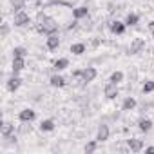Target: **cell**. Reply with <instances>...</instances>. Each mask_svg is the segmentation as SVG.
Here are the masks:
<instances>
[{"mask_svg": "<svg viewBox=\"0 0 154 154\" xmlns=\"http://www.w3.org/2000/svg\"><path fill=\"white\" fill-rule=\"evenodd\" d=\"M138 127H140V131H143V132H149V131L152 129V120H149V118H143V120H140Z\"/></svg>", "mask_w": 154, "mask_h": 154, "instance_id": "2e32d148", "label": "cell"}, {"mask_svg": "<svg viewBox=\"0 0 154 154\" xmlns=\"http://www.w3.org/2000/svg\"><path fill=\"white\" fill-rule=\"evenodd\" d=\"M94 150H96V141H89V143L85 145V152L91 154V152H94Z\"/></svg>", "mask_w": 154, "mask_h": 154, "instance_id": "484cf974", "label": "cell"}, {"mask_svg": "<svg viewBox=\"0 0 154 154\" xmlns=\"http://www.w3.org/2000/svg\"><path fill=\"white\" fill-rule=\"evenodd\" d=\"M107 138H109V127H107V125H100L96 140H98V141H105Z\"/></svg>", "mask_w": 154, "mask_h": 154, "instance_id": "5bb4252c", "label": "cell"}, {"mask_svg": "<svg viewBox=\"0 0 154 154\" xmlns=\"http://www.w3.org/2000/svg\"><path fill=\"white\" fill-rule=\"evenodd\" d=\"M111 31H112L114 35H123V33H125V24L114 20V22H111Z\"/></svg>", "mask_w": 154, "mask_h": 154, "instance_id": "8fae6325", "label": "cell"}, {"mask_svg": "<svg viewBox=\"0 0 154 154\" xmlns=\"http://www.w3.org/2000/svg\"><path fill=\"white\" fill-rule=\"evenodd\" d=\"M13 131H15V127H13L9 122L2 123V136H4V138H11V136H13Z\"/></svg>", "mask_w": 154, "mask_h": 154, "instance_id": "e0dca14e", "label": "cell"}, {"mask_svg": "<svg viewBox=\"0 0 154 154\" xmlns=\"http://www.w3.org/2000/svg\"><path fill=\"white\" fill-rule=\"evenodd\" d=\"M145 152H149V154H154V147H147V149H145Z\"/></svg>", "mask_w": 154, "mask_h": 154, "instance_id": "f1b7e54d", "label": "cell"}, {"mask_svg": "<svg viewBox=\"0 0 154 154\" xmlns=\"http://www.w3.org/2000/svg\"><path fill=\"white\" fill-rule=\"evenodd\" d=\"M8 33H9V26H8V24H4V26H2V36H6Z\"/></svg>", "mask_w": 154, "mask_h": 154, "instance_id": "4316f807", "label": "cell"}, {"mask_svg": "<svg viewBox=\"0 0 154 154\" xmlns=\"http://www.w3.org/2000/svg\"><path fill=\"white\" fill-rule=\"evenodd\" d=\"M143 45H145V42H143V38H134V40L131 42V47H129V51H131V54H136V53H140V51L143 49Z\"/></svg>", "mask_w": 154, "mask_h": 154, "instance_id": "5b68a950", "label": "cell"}, {"mask_svg": "<svg viewBox=\"0 0 154 154\" xmlns=\"http://www.w3.org/2000/svg\"><path fill=\"white\" fill-rule=\"evenodd\" d=\"M31 2H33V0H31Z\"/></svg>", "mask_w": 154, "mask_h": 154, "instance_id": "4dcf8cb0", "label": "cell"}, {"mask_svg": "<svg viewBox=\"0 0 154 154\" xmlns=\"http://www.w3.org/2000/svg\"><path fill=\"white\" fill-rule=\"evenodd\" d=\"M24 67H26V62H24V58H20V56H13V63H11V69H13V72L17 74V72H20Z\"/></svg>", "mask_w": 154, "mask_h": 154, "instance_id": "8992f818", "label": "cell"}, {"mask_svg": "<svg viewBox=\"0 0 154 154\" xmlns=\"http://www.w3.org/2000/svg\"><path fill=\"white\" fill-rule=\"evenodd\" d=\"M49 82H51V85H53V87H63V85H65V80L62 78L60 74H53Z\"/></svg>", "mask_w": 154, "mask_h": 154, "instance_id": "9a60e30c", "label": "cell"}, {"mask_svg": "<svg viewBox=\"0 0 154 154\" xmlns=\"http://www.w3.org/2000/svg\"><path fill=\"white\" fill-rule=\"evenodd\" d=\"M152 91H154V82H152V80L145 82V84H143V93H152Z\"/></svg>", "mask_w": 154, "mask_h": 154, "instance_id": "d4e9b609", "label": "cell"}, {"mask_svg": "<svg viewBox=\"0 0 154 154\" xmlns=\"http://www.w3.org/2000/svg\"><path fill=\"white\" fill-rule=\"evenodd\" d=\"M38 31L44 33V35H54L58 31V22L44 13L38 15Z\"/></svg>", "mask_w": 154, "mask_h": 154, "instance_id": "6da1fadb", "label": "cell"}, {"mask_svg": "<svg viewBox=\"0 0 154 154\" xmlns=\"http://www.w3.org/2000/svg\"><path fill=\"white\" fill-rule=\"evenodd\" d=\"M82 72H84V71H74L72 76H74V78H78V76H82Z\"/></svg>", "mask_w": 154, "mask_h": 154, "instance_id": "83f0119b", "label": "cell"}, {"mask_svg": "<svg viewBox=\"0 0 154 154\" xmlns=\"http://www.w3.org/2000/svg\"><path fill=\"white\" fill-rule=\"evenodd\" d=\"M67 65H69V60H67V58H58V60L53 63V69H54V71H63V69H67Z\"/></svg>", "mask_w": 154, "mask_h": 154, "instance_id": "4fadbf2b", "label": "cell"}, {"mask_svg": "<svg viewBox=\"0 0 154 154\" xmlns=\"http://www.w3.org/2000/svg\"><path fill=\"white\" fill-rule=\"evenodd\" d=\"M149 29H150V31H152V35H154V22H150V24H149Z\"/></svg>", "mask_w": 154, "mask_h": 154, "instance_id": "f546056e", "label": "cell"}, {"mask_svg": "<svg viewBox=\"0 0 154 154\" xmlns=\"http://www.w3.org/2000/svg\"><path fill=\"white\" fill-rule=\"evenodd\" d=\"M122 80H123V72H122V71H116V72L111 74V80H109V82H112V84H120Z\"/></svg>", "mask_w": 154, "mask_h": 154, "instance_id": "ffe728a7", "label": "cell"}, {"mask_svg": "<svg viewBox=\"0 0 154 154\" xmlns=\"http://www.w3.org/2000/svg\"><path fill=\"white\" fill-rule=\"evenodd\" d=\"M45 45H47V49L54 51V49H58V45H60V38H58L56 35H49V36H47V42H45Z\"/></svg>", "mask_w": 154, "mask_h": 154, "instance_id": "30bf717a", "label": "cell"}, {"mask_svg": "<svg viewBox=\"0 0 154 154\" xmlns=\"http://www.w3.org/2000/svg\"><path fill=\"white\" fill-rule=\"evenodd\" d=\"M138 15H134V13H129L127 15V20H125V26H136L138 24Z\"/></svg>", "mask_w": 154, "mask_h": 154, "instance_id": "44dd1931", "label": "cell"}, {"mask_svg": "<svg viewBox=\"0 0 154 154\" xmlns=\"http://www.w3.org/2000/svg\"><path fill=\"white\" fill-rule=\"evenodd\" d=\"M18 118H20V122L27 123V122H33V120L36 118V112H35L33 109H24V111H20Z\"/></svg>", "mask_w": 154, "mask_h": 154, "instance_id": "277c9868", "label": "cell"}, {"mask_svg": "<svg viewBox=\"0 0 154 154\" xmlns=\"http://www.w3.org/2000/svg\"><path fill=\"white\" fill-rule=\"evenodd\" d=\"M40 129L45 131V132H47V131H53V129H54V122H53V120H44V122L40 123Z\"/></svg>", "mask_w": 154, "mask_h": 154, "instance_id": "d6986e66", "label": "cell"}, {"mask_svg": "<svg viewBox=\"0 0 154 154\" xmlns=\"http://www.w3.org/2000/svg\"><path fill=\"white\" fill-rule=\"evenodd\" d=\"M103 94H105V98H109V100H114L116 96H118V87H116V84H107L105 85V89H103Z\"/></svg>", "mask_w": 154, "mask_h": 154, "instance_id": "3957f363", "label": "cell"}, {"mask_svg": "<svg viewBox=\"0 0 154 154\" xmlns=\"http://www.w3.org/2000/svg\"><path fill=\"white\" fill-rule=\"evenodd\" d=\"M134 107H136V100L134 98H127L123 102V111H132Z\"/></svg>", "mask_w": 154, "mask_h": 154, "instance_id": "7402d4cb", "label": "cell"}, {"mask_svg": "<svg viewBox=\"0 0 154 154\" xmlns=\"http://www.w3.org/2000/svg\"><path fill=\"white\" fill-rule=\"evenodd\" d=\"M71 53L72 54H84L85 53V45L84 44H72L71 45Z\"/></svg>", "mask_w": 154, "mask_h": 154, "instance_id": "ac0fdd59", "label": "cell"}, {"mask_svg": "<svg viewBox=\"0 0 154 154\" xmlns=\"http://www.w3.org/2000/svg\"><path fill=\"white\" fill-rule=\"evenodd\" d=\"M20 85H22V80L18 78V76H13V78H9V80H8V85H6V87H8V91L15 93Z\"/></svg>", "mask_w": 154, "mask_h": 154, "instance_id": "9c48e42d", "label": "cell"}, {"mask_svg": "<svg viewBox=\"0 0 154 154\" xmlns=\"http://www.w3.org/2000/svg\"><path fill=\"white\" fill-rule=\"evenodd\" d=\"M26 24H29V15H27L26 11H18V13H15V26L22 27V26H26Z\"/></svg>", "mask_w": 154, "mask_h": 154, "instance_id": "7a4b0ae2", "label": "cell"}, {"mask_svg": "<svg viewBox=\"0 0 154 154\" xmlns=\"http://www.w3.org/2000/svg\"><path fill=\"white\" fill-rule=\"evenodd\" d=\"M11 4H13L15 13H18V11H22V9H24V0H11Z\"/></svg>", "mask_w": 154, "mask_h": 154, "instance_id": "603a6c76", "label": "cell"}, {"mask_svg": "<svg viewBox=\"0 0 154 154\" xmlns=\"http://www.w3.org/2000/svg\"><path fill=\"white\" fill-rule=\"evenodd\" d=\"M27 54V51L24 49V47H15L13 49V56H20V58H24Z\"/></svg>", "mask_w": 154, "mask_h": 154, "instance_id": "cb8c5ba5", "label": "cell"}, {"mask_svg": "<svg viewBox=\"0 0 154 154\" xmlns=\"http://www.w3.org/2000/svg\"><path fill=\"white\" fill-rule=\"evenodd\" d=\"M127 147L131 150H134V152H140L143 149V141L138 140V138H131V140H127Z\"/></svg>", "mask_w": 154, "mask_h": 154, "instance_id": "52a82bcc", "label": "cell"}, {"mask_svg": "<svg viewBox=\"0 0 154 154\" xmlns=\"http://www.w3.org/2000/svg\"><path fill=\"white\" fill-rule=\"evenodd\" d=\"M94 78H96V69H94V67H87V69L82 72V80H84V82H87V84H89V82H93Z\"/></svg>", "mask_w": 154, "mask_h": 154, "instance_id": "ba28073f", "label": "cell"}, {"mask_svg": "<svg viewBox=\"0 0 154 154\" xmlns=\"http://www.w3.org/2000/svg\"><path fill=\"white\" fill-rule=\"evenodd\" d=\"M89 15V9L85 8V6H82V8H76L74 11H72V17L76 18V20H80V18H84V17H87Z\"/></svg>", "mask_w": 154, "mask_h": 154, "instance_id": "7c38bea8", "label": "cell"}]
</instances>
